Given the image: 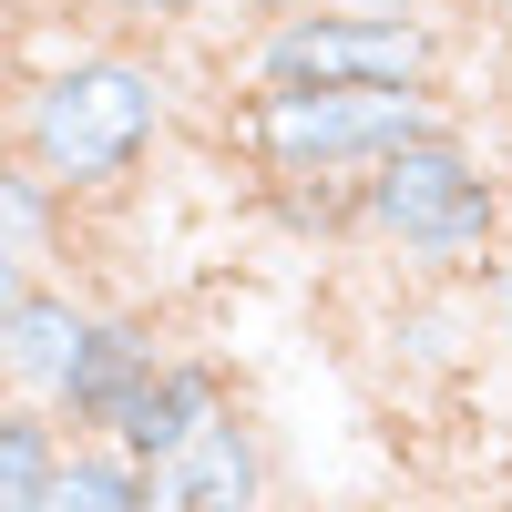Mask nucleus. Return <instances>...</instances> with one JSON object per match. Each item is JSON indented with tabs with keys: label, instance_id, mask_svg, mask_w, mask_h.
<instances>
[{
	"label": "nucleus",
	"instance_id": "nucleus-20",
	"mask_svg": "<svg viewBox=\"0 0 512 512\" xmlns=\"http://www.w3.org/2000/svg\"><path fill=\"white\" fill-rule=\"evenodd\" d=\"M277 11H287V0H277Z\"/></svg>",
	"mask_w": 512,
	"mask_h": 512
},
{
	"label": "nucleus",
	"instance_id": "nucleus-4",
	"mask_svg": "<svg viewBox=\"0 0 512 512\" xmlns=\"http://www.w3.org/2000/svg\"><path fill=\"white\" fill-rule=\"evenodd\" d=\"M441 123V93H246L226 134L256 175H379Z\"/></svg>",
	"mask_w": 512,
	"mask_h": 512
},
{
	"label": "nucleus",
	"instance_id": "nucleus-16",
	"mask_svg": "<svg viewBox=\"0 0 512 512\" xmlns=\"http://www.w3.org/2000/svg\"><path fill=\"white\" fill-rule=\"evenodd\" d=\"M349 11H390V21H431V0H349Z\"/></svg>",
	"mask_w": 512,
	"mask_h": 512
},
{
	"label": "nucleus",
	"instance_id": "nucleus-13",
	"mask_svg": "<svg viewBox=\"0 0 512 512\" xmlns=\"http://www.w3.org/2000/svg\"><path fill=\"white\" fill-rule=\"evenodd\" d=\"M52 512H154L144 502V461L123 441H72V472H62Z\"/></svg>",
	"mask_w": 512,
	"mask_h": 512
},
{
	"label": "nucleus",
	"instance_id": "nucleus-3",
	"mask_svg": "<svg viewBox=\"0 0 512 512\" xmlns=\"http://www.w3.org/2000/svg\"><path fill=\"white\" fill-rule=\"evenodd\" d=\"M246 93H441V31L349 11V0H287L236 52Z\"/></svg>",
	"mask_w": 512,
	"mask_h": 512
},
{
	"label": "nucleus",
	"instance_id": "nucleus-5",
	"mask_svg": "<svg viewBox=\"0 0 512 512\" xmlns=\"http://www.w3.org/2000/svg\"><path fill=\"white\" fill-rule=\"evenodd\" d=\"M267 482H277V461H267V431L246 410H216L185 451L144 461V502L154 512H246V502H267Z\"/></svg>",
	"mask_w": 512,
	"mask_h": 512
},
{
	"label": "nucleus",
	"instance_id": "nucleus-21",
	"mask_svg": "<svg viewBox=\"0 0 512 512\" xmlns=\"http://www.w3.org/2000/svg\"><path fill=\"white\" fill-rule=\"evenodd\" d=\"M502 512H512V502H502Z\"/></svg>",
	"mask_w": 512,
	"mask_h": 512
},
{
	"label": "nucleus",
	"instance_id": "nucleus-8",
	"mask_svg": "<svg viewBox=\"0 0 512 512\" xmlns=\"http://www.w3.org/2000/svg\"><path fill=\"white\" fill-rule=\"evenodd\" d=\"M379 338H390V359L410 379H451V369H472L492 349L472 277H400V308L379 318Z\"/></svg>",
	"mask_w": 512,
	"mask_h": 512
},
{
	"label": "nucleus",
	"instance_id": "nucleus-12",
	"mask_svg": "<svg viewBox=\"0 0 512 512\" xmlns=\"http://www.w3.org/2000/svg\"><path fill=\"white\" fill-rule=\"evenodd\" d=\"M256 205L297 246H359V175H256Z\"/></svg>",
	"mask_w": 512,
	"mask_h": 512
},
{
	"label": "nucleus",
	"instance_id": "nucleus-6",
	"mask_svg": "<svg viewBox=\"0 0 512 512\" xmlns=\"http://www.w3.org/2000/svg\"><path fill=\"white\" fill-rule=\"evenodd\" d=\"M164 359H175V349H164V338H154L134 308H103L93 338H82V359H72V379H62L41 410H52L72 441H113V431H123V410L144 400V379H154Z\"/></svg>",
	"mask_w": 512,
	"mask_h": 512
},
{
	"label": "nucleus",
	"instance_id": "nucleus-10",
	"mask_svg": "<svg viewBox=\"0 0 512 512\" xmlns=\"http://www.w3.org/2000/svg\"><path fill=\"white\" fill-rule=\"evenodd\" d=\"M52 256H72V195L11 154V175H0V277H41Z\"/></svg>",
	"mask_w": 512,
	"mask_h": 512
},
{
	"label": "nucleus",
	"instance_id": "nucleus-19",
	"mask_svg": "<svg viewBox=\"0 0 512 512\" xmlns=\"http://www.w3.org/2000/svg\"><path fill=\"white\" fill-rule=\"evenodd\" d=\"M502 31H512V0H502Z\"/></svg>",
	"mask_w": 512,
	"mask_h": 512
},
{
	"label": "nucleus",
	"instance_id": "nucleus-11",
	"mask_svg": "<svg viewBox=\"0 0 512 512\" xmlns=\"http://www.w3.org/2000/svg\"><path fill=\"white\" fill-rule=\"evenodd\" d=\"M62 472H72V431L41 400H11L0 410V512H52Z\"/></svg>",
	"mask_w": 512,
	"mask_h": 512
},
{
	"label": "nucleus",
	"instance_id": "nucleus-15",
	"mask_svg": "<svg viewBox=\"0 0 512 512\" xmlns=\"http://www.w3.org/2000/svg\"><path fill=\"white\" fill-rule=\"evenodd\" d=\"M472 297H482V328H492V349H512V236L472 267Z\"/></svg>",
	"mask_w": 512,
	"mask_h": 512
},
{
	"label": "nucleus",
	"instance_id": "nucleus-1",
	"mask_svg": "<svg viewBox=\"0 0 512 512\" xmlns=\"http://www.w3.org/2000/svg\"><path fill=\"white\" fill-rule=\"evenodd\" d=\"M175 134V72L144 41H72L62 62H41L11 103V144L41 164L72 205L123 195L154 164V144Z\"/></svg>",
	"mask_w": 512,
	"mask_h": 512
},
{
	"label": "nucleus",
	"instance_id": "nucleus-7",
	"mask_svg": "<svg viewBox=\"0 0 512 512\" xmlns=\"http://www.w3.org/2000/svg\"><path fill=\"white\" fill-rule=\"evenodd\" d=\"M93 318L103 308H82L52 277H0V369H11V400H52L82 359V338H93Z\"/></svg>",
	"mask_w": 512,
	"mask_h": 512
},
{
	"label": "nucleus",
	"instance_id": "nucleus-17",
	"mask_svg": "<svg viewBox=\"0 0 512 512\" xmlns=\"http://www.w3.org/2000/svg\"><path fill=\"white\" fill-rule=\"evenodd\" d=\"M431 11H502V0H431Z\"/></svg>",
	"mask_w": 512,
	"mask_h": 512
},
{
	"label": "nucleus",
	"instance_id": "nucleus-9",
	"mask_svg": "<svg viewBox=\"0 0 512 512\" xmlns=\"http://www.w3.org/2000/svg\"><path fill=\"white\" fill-rule=\"evenodd\" d=\"M216 410H236L226 369H216V359H195V349H175V359L144 379V400L123 410V431H113V441L134 451V461H164V451H185V441H195Z\"/></svg>",
	"mask_w": 512,
	"mask_h": 512
},
{
	"label": "nucleus",
	"instance_id": "nucleus-2",
	"mask_svg": "<svg viewBox=\"0 0 512 512\" xmlns=\"http://www.w3.org/2000/svg\"><path fill=\"white\" fill-rule=\"evenodd\" d=\"M502 236H512V175L461 123L359 175V246L390 256L400 277H472Z\"/></svg>",
	"mask_w": 512,
	"mask_h": 512
},
{
	"label": "nucleus",
	"instance_id": "nucleus-14",
	"mask_svg": "<svg viewBox=\"0 0 512 512\" xmlns=\"http://www.w3.org/2000/svg\"><path fill=\"white\" fill-rule=\"evenodd\" d=\"M93 11H103L123 41H144V31H185V21H205L216 0H93Z\"/></svg>",
	"mask_w": 512,
	"mask_h": 512
},
{
	"label": "nucleus",
	"instance_id": "nucleus-18",
	"mask_svg": "<svg viewBox=\"0 0 512 512\" xmlns=\"http://www.w3.org/2000/svg\"><path fill=\"white\" fill-rule=\"evenodd\" d=\"M246 512H277V502H246Z\"/></svg>",
	"mask_w": 512,
	"mask_h": 512
}]
</instances>
